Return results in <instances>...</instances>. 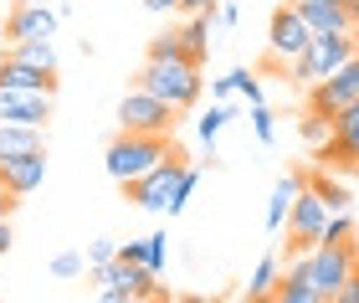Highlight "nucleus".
I'll use <instances>...</instances> for the list:
<instances>
[{"mask_svg":"<svg viewBox=\"0 0 359 303\" xmlns=\"http://www.w3.org/2000/svg\"><path fill=\"white\" fill-rule=\"evenodd\" d=\"M195 180H201V170L185 165V154H170V159H159V165L149 175H139V180H123V201H134L139 211H170L180 216L185 211V201H190V190Z\"/></svg>","mask_w":359,"mask_h":303,"instance_id":"nucleus-1","label":"nucleus"},{"mask_svg":"<svg viewBox=\"0 0 359 303\" xmlns=\"http://www.w3.org/2000/svg\"><path fill=\"white\" fill-rule=\"evenodd\" d=\"M170 154H185L175 144V134H128V129H118V139L108 144V154H103V165H108V175L113 180H139V175H149L159 159H170Z\"/></svg>","mask_w":359,"mask_h":303,"instance_id":"nucleus-2","label":"nucleus"},{"mask_svg":"<svg viewBox=\"0 0 359 303\" xmlns=\"http://www.w3.org/2000/svg\"><path fill=\"white\" fill-rule=\"evenodd\" d=\"M139 88H149L154 98H165L170 108H180V114H190L195 103H201V67L195 62H180V57H144V67L134 77Z\"/></svg>","mask_w":359,"mask_h":303,"instance_id":"nucleus-3","label":"nucleus"},{"mask_svg":"<svg viewBox=\"0 0 359 303\" xmlns=\"http://www.w3.org/2000/svg\"><path fill=\"white\" fill-rule=\"evenodd\" d=\"M303 262H308V283H313L318 303H339V288L349 283L354 262H359V247H354V236H323L313 252H303Z\"/></svg>","mask_w":359,"mask_h":303,"instance_id":"nucleus-4","label":"nucleus"},{"mask_svg":"<svg viewBox=\"0 0 359 303\" xmlns=\"http://www.w3.org/2000/svg\"><path fill=\"white\" fill-rule=\"evenodd\" d=\"M349 57H359V31H313L308 52L287 67V83L298 88H313L318 77H329L334 67H344Z\"/></svg>","mask_w":359,"mask_h":303,"instance_id":"nucleus-5","label":"nucleus"},{"mask_svg":"<svg viewBox=\"0 0 359 303\" xmlns=\"http://www.w3.org/2000/svg\"><path fill=\"white\" fill-rule=\"evenodd\" d=\"M97 283V298L103 303H139V298H170L165 288H159V273L144 262H128V257H113L108 267H93L88 273Z\"/></svg>","mask_w":359,"mask_h":303,"instance_id":"nucleus-6","label":"nucleus"},{"mask_svg":"<svg viewBox=\"0 0 359 303\" xmlns=\"http://www.w3.org/2000/svg\"><path fill=\"white\" fill-rule=\"evenodd\" d=\"M308 41H313V26L303 21V11L283 0V6L272 11V26H267V57H262V72H283L308 52Z\"/></svg>","mask_w":359,"mask_h":303,"instance_id":"nucleus-7","label":"nucleus"},{"mask_svg":"<svg viewBox=\"0 0 359 303\" xmlns=\"http://www.w3.org/2000/svg\"><path fill=\"white\" fill-rule=\"evenodd\" d=\"M329 201L318 196V190H298L292 196V211H287V227H283V247L287 257H303V252H313L323 242V231H329Z\"/></svg>","mask_w":359,"mask_h":303,"instance_id":"nucleus-8","label":"nucleus"},{"mask_svg":"<svg viewBox=\"0 0 359 303\" xmlns=\"http://www.w3.org/2000/svg\"><path fill=\"white\" fill-rule=\"evenodd\" d=\"M175 123H180V108H170L165 98H154L149 88L134 83V93H123L118 129H128V134H175Z\"/></svg>","mask_w":359,"mask_h":303,"instance_id":"nucleus-9","label":"nucleus"},{"mask_svg":"<svg viewBox=\"0 0 359 303\" xmlns=\"http://www.w3.org/2000/svg\"><path fill=\"white\" fill-rule=\"evenodd\" d=\"M354 98H359V57H349L344 67H334L329 77H318V83L308 88V114L334 119L339 108H349Z\"/></svg>","mask_w":359,"mask_h":303,"instance_id":"nucleus-10","label":"nucleus"},{"mask_svg":"<svg viewBox=\"0 0 359 303\" xmlns=\"http://www.w3.org/2000/svg\"><path fill=\"white\" fill-rule=\"evenodd\" d=\"M329 123H334V134H329V144L318 149L323 170H359V98L349 108H339Z\"/></svg>","mask_w":359,"mask_h":303,"instance_id":"nucleus-11","label":"nucleus"},{"mask_svg":"<svg viewBox=\"0 0 359 303\" xmlns=\"http://www.w3.org/2000/svg\"><path fill=\"white\" fill-rule=\"evenodd\" d=\"M57 108V93L41 88H0V123H31V129H46Z\"/></svg>","mask_w":359,"mask_h":303,"instance_id":"nucleus-12","label":"nucleus"},{"mask_svg":"<svg viewBox=\"0 0 359 303\" xmlns=\"http://www.w3.org/2000/svg\"><path fill=\"white\" fill-rule=\"evenodd\" d=\"M52 41L57 36V11H46V0H26V6L6 11V41Z\"/></svg>","mask_w":359,"mask_h":303,"instance_id":"nucleus-13","label":"nucleus"},{"mask_svg":"<svg viewBox=\"0 0 359 303\" xmlns=\"http://www.w3.org/2000/svg\"><path fill=\"white\" fill-rule=\"evenodd\" d=\"M41 180H46V149L0 159V185L15 190V196H31V190H41Z\"/></svg>","mask_w":359,"mask_h":303,"instance_id":"nucleus-14","label":"nucleus"},{"mask_svg":"<svg viewBox=\"0 0 359 303\" xmlns=\"http://www.w3.org/2000/svg\"><path fill=\"white\" fill-rule=\"evenodd\" d=\"M272 303H318L313 283H308V262H303V257H287V267H283V273H277Z\"/></svg>","mask_w":359,"mask_h":303,"instance_id":"nucleus-15","label":"nucleus"},{"mask_svg":"<svg viewBox=\"0 0 359 303\" xmlns=\"http://www.w3.org/2000/svg\"><path fill=\"white\" fill-rule=\"evenodd\" d=\"M292 6L303 11V21L313 31H359L349 6H334V0H292Z\"/></svg>","mask_w":359,"mask_h":303,"instance_id":"nucleus-16","label":"nucleus"},{"mask_svg":"<svg viewBox=\"0 0 359 303\" xmlns=\"http://www.w3.org/2000/svg\"><path fill=\"white\" fill-rule=\"evenodd\" d=\"M0 88H41V93H57V72H41L31 62H15L0 52Z\"/></svg>","mask_w":359,"mask_h":303,"instance_id":"nucleus-17","label":"nucleus"},{"mask_svg":"<svg viewBox=\"0 0 359 303\" xmlns=\"http://www.w3.org/2000/svg\"><path fill=\"white\" fill-rule=\"evenodd\" d=\"M31 149H46L41 129H31V123H0V159H15V154H31Z\"/></svg>","mask_w":359,"mask_h":303,"instance_id":"nucleus-18","label":"nucleus"},{"mask_svg":"<svg viewBox=\"0 0 359 303\" xmlns=\"http://www.w3.org/2000/svg\"><path fill=\"white\" fill-rule=\"evenodd\" d=\"M216 15H221V11H210V15H190L185 26H175L195 67H205V52H210V21H216Z\"/></svg>","mask_w":359,"mask_h":303,"instance_id":"nucleus-19","label":"nucleus"},{"mask_svg":"<svg viewBox=\"0 0 359 303\" xmlns=\"http://www.w3.org/2000/svg\"><path fill=\"white\" fill-rule=\"evenodd\" d=\"M298 190H303L298 175H283V180L272 185V201H267V227H272V231L287 227V211H292V196H298Z\"/></svg>","mask_w":359,"mask_h":303,"instance_id":"nucleus-20","label":"nucleus"},{"mask_svg":"<svg viewBox=\"0 0 359 303\" xmlns=\"http://www.w3.org/2000/svg\"><path fill=\"white\" fill-rule=\"evenodd\" d=\"M6 57H15V62H31V67H41V72H57V46L52 41H11L6 46Z\"/></svg>","mask_w":359,"mask_h":303,"instance_id":"nucleus-21","label":"nucleus"},{"mask_svg":"<svg viewBox=\"0 0 359 303\" xmlns=\"http://www.w3.org/2000/svg\"><path fill=\"white\" fill-rule=\"evenodd\" d=\"M118 257L128 262H144V267H165V236H139V242H118Z\"/></svg>","mask_w":359,"mask_h":303,"instance_id":"nucleus-22","label":"nucleus"},{"mask_svg":"<svg viewBox=\"0 0 359 303\" xmlns=\"http://www.w3.org/2000/svg\"><path fill=\"white\" fill-rule=\"evenodd\" d=\"M277 273H283V267H277V257H262V262H257V273H252V283H247V293H241V298H272V288H277Z\"/></svg>","mask_w":359,"mask_h":303,"instance_id":"nucleus-23","label":"nucleus"},{"mask_svg":"<svg viewBox=\"0 0 359 303\" xmlns=\"http://www.w3.org/2000/svg\"><path fill=\"white\" fill-rule=\"evenodd\" d=\"M144 57H180V62H190L180 31H159V36H149V52H144Z\"/></svg>","mask_w":359,"mask_h":303,"instance_id":"nucleus-24","label":"nucleus"},{"mask_svg":"<svg viewBox=\"0 0 359 303\" xmlns=\"http://www.w3.org/2000/svg\"><path fill=\"white\" fill-rule=\"evenodd\" d=\"M313 190H318L323 201H329V211H344V206H349V190H344V185H334L329 175H313Z\"/></svg>","mask_w":359,"mask_h":303,"instance_id":"nucleus-25","label":"nucleus"},{"mask_svg":"<svg viewBox=\"0 0 359 303\" xmlns=\"http://www.w3.org/2000/svg\"><path fill=\"white\" fill-rule=\"evenodd\" d=\"M113 257H118V242H113V236H97V242H88V273H93V267H108Z\"/></svg>","mask_w":359,"mask_h":303,"instance_id":"nucleus-26","label":"nucleus"},{"mask_svg":"<svg viewBox=\"0 0 359 303\" xmlns=\"http://www.w3.org/2000/svg\"><path fill=\"white\" fill-rule=\"evenodd\" d=\"M329 134H334V123L323 119V114H308V119H303V139H308V144L323 149V144H329Z\"/></svg>","mask_w":359,"mask_h":303,"instance_id":"nucleus-27","label":"nucleus"},{"mask_svg":"<svg viewBox=\"0 0 359 303\" xmlns=\"http://www.w3.org/2000/svg\"><path fill=\"white\" fill-rule=\"evenodd\" d=\"M83 273H88V262L77 252H57L52 257V278H83Z\"/></svg>","mask_w":359,"mask_h":303,"instance_id":"nucleus-28","label":"nucleus"},{"mask_svg":"<svg viewBox=\"0 0 359 303\" xmlns=\"http://www.w3.org/2000/svg\"><path fill=\"white\" fill-rule=\"evenodd\" d=\"M226 119H231V114H226V108H210V114L201 119V139H205V144H210V139L221 134V123H226Z\"/></svg>","mask_w":359,"mask_h":303,"instance_id":"nucleus-29","label":"nucleus"},{"mask_svg":"<svg viewBox=\"0 0 359 303\" xmlns=\"http://www.w3.org/2000/svg\"><path fill=\"white\" fill-rule=\"evenodd\" d=\"M252 123H257V139H262V144H272V114L262 103H252Z\"/></svg>","mask_w":359,"mask_h":303,"instance_id":"nucleus-30","label":"nucleus"},{"mask_svg":"<svg viewBox=\"0 0 359 303\" xmlns=\"http://www.w3.org/2000/svg\"><path fill=\"white\" fill-rule=\"evenodd\" d=\"M236 93H247L252 103H262V88H257V77H252V72H236Z\"/></svg>","mask_w":359,"mask_h":303,"instance_id":"nucleus-31","label":"nucleus"},{"mask_svg":"<svg viewBox=\"0 0 359 303\" xmlns=\"http://www.w3.org/2000/svg\"><path fill=\"white\" fill-rule=\"evenodd\" d=\"M216 0H180V15H210Z\"/></svg>","mask_w":359,"mask_h":303,"instance_id":"nucleus-32","label":"nucleus"},{"mask_svg":"<svg viewBox=\"0 0 359 303\" xmlns=\"http://www.w3.org/2000/svg\"><path fill=\"white\" fill-rule=\"evenodd\" d=\"M339 303H359V262H354L349 283H344V288H339Z\"/></svg>","mask_w":359,"mask_h":303,"instance_id":"nucleus-33","label":"nucleus"},{"mask_svg":"<svg viewBox=\"0 0 359 303\" xmlns=\"http://www.w3.org/2000/svg\"><path fill=\"white\" fill-rule=\"evenodd\" d=\"M15 206H21V196H15V190H6V185H0V216H15Z\"/></svg>","mask_w":359,"mask_h":303,"instance_id":"nucleus-34","label":"nucleus"},{"mask_svg":"<svg viewBox=\"0 0 359 303\" xmlns=\"http://www.w3.org/2000/svg\"><path fill=\"white\" fill-rule=\"evenodd\" d=\"M144 11H154V15H165V11H180V0H144Z\"/></svg>","mask_w":359,"mask_h":303,"instance_id":"nucleus-35","label":"nucleus"},{"mask_svg":"<svg viewBox=\"0 0 359 303\" xmlns=\"http://www.w3.org/2000/svg\"><path fill=\"white\" fill-rule=\"evenodd\" d=\"M11 252V216H0V257Z\"/></svg>","mask_w":359,"mask_h":303,"instance_id":"nucleus-36","label":"nucleus"},{"mask_svg":"<svg viewBox=\"0 0 359 303\" xmlns=\"http://www.w3.org/2000/svg\"><path fill=\"white\" fill-rule=\"evenodd\" d=\"M15 6H26V0H15Z\"/></svg>","mask_w":359,"mask_h":303,"instance_id":"nucleus-37","label":"nucleus"},{"mask_svg":"<svg viewBox=\"0 0 359 303\" xmlns=\"http://www.w3.org/2000/svg\"><path fill=\"white\" fill-rule=\"evenodd\" d=\"M0 31H6V26H0Z\"/></svg>","mask_w":359,"mask_h":303,"instance_id":"nucleus-38","label":"nucleus"},{"mask_svg":"<svg viewBox=\"0 0 359 303\" xmlns=\"http://www.w3.org/2000/svg\"><path fill=\"white\" fill-rule=\"evenodd\" d=\"M0 262H6V257H0Z\"/></svg>","mask_w":359,"mask_h":303,"instance_id":"nucleus-39","label":"nucleus"}]
</instances>
